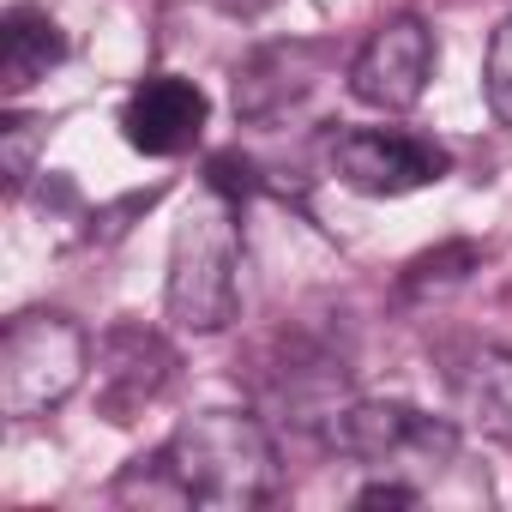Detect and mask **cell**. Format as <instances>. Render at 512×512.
<instances>
[{"instance_id":"12","label":"cell","mask_w":512,"mask_h":512,"mask_svg":"<svg viewBox=\"0 0 512 512\" xmlns=\"http://www.w3.org/2000/svg\"><path fill=\"white\" fill-rule=\"evenodd\" d=\"M476 266H482V247L452 241V247H440V253H422V260H410L404 290H410V296H422V290H452V284H464Z\"/></svg>"},{"instance_id":"15","label":"cell","mask_w":512,"mask_h":512,"mask_svg":"<svg viewBox=\"0 0 512 512\" xmlns=\"http://www.w3.org/2000/svg\"><path fill=\"white\" fill-rule=\"evenodd\" d=\"M416 482H404V476H380V482H368L362 494H356V506H416Z\"/></svg>"},{"instance_id":"16","label":"cell","mask_w":512,"mask_h":512,"mask_svg":"<svg viewBox=\"0 0 512 512\" xmlns=\"http://www.w3.org/2000/svg\"><path fill=\"white\" fill-rule=\"evenodd\" d=\"M223 13H235V19H260L266 7H278V0H217Z\"/></svg>"},{"instance_id":"9","label":"cell","mask_w":512,"mask_h":512,"mask_svg":"<svg viewBox=\"0 0 512 512\" xmlns=\"http://www.w3.org/2000/svg\"><path fill=\"white\" fill-rule=\"evenodd\" d=\"M61 61H67L61 25L43 7H31V0H13V7L0 13V91H7V103H19Z\"/></svg>"},{"instance_id":"8","label":"cell","mask_w":512,"mask_h":512,"mask_svg":"<svg viewBox=\"0 0 512 512\" xmlns=\"http://www.w3.org/2000/svg\"><path fill=\"white\" fill-rule=\"evenodd\" d=\"M169 368H175V350L157 332L115 326L97 344V398H103V416L109 422H133V410H145L169 386Z\"/></svg>"},{"instance_id":"6","label":"cell","mask_w":512,"mask_h":512,"mask_svg":"<svg viewBox=\"0 0 512 512\" xmlns=\"http://www.w3.org/2000/svg\"><path fill=\"white\" fill-rule=\"evenodd\" d=\"M428 73H434V31L422 19H386L350 61V91L356 103L380 109V115H404L422 103L428 91Z\"/></svg>"},{"instance_id":"10","label":"cell","mask_w":512,"mask_h":512,"mask_svg":"<svg viewBox=\"0 0 512 512\" xmlns=\"http://www.w3.org/2000/svg\"><path fill=\"white\" fill-rule=\"evenodd\" d=\"M326 55L314 43H278V49H260L241 73H235V115L247 121H266L278 115L284 103H296L308 85H314V67Z\"/></svg>"},{"instance_id":"5","label":"cell","mask_w":512,"mask_h":512,"mask_svg":"<svg viewBox=\"0 0 512 512\" xmlns=\"http://www.w3.org/2000/svg\"><path fill=\"white\" fill-rule=\"evenodd\" d=\"M452 169V157L434 139L398 133V127H344L332 139V175L368 199H398L416 187H434Z\"/></svg>"},{"instance_id":"1","label":"cell","mask_w":512,"mask_h":512,"mask_svg":"<svg viewBox=\"0 0 512 512\" xmlns=\"http://www.w3.org/2000/svg\"><path fill=\"white\" fill-rule=\"evenodd\" d=\"M157 470L175 500L205 506V512H247L266 506L284 482L278 446L260 416L247 410H199L187 416L169 446L157 452Z\"/></svg>"},{"instance_id":"11","label":"cell","mask_w":512,"mask_h":512,"mask_svg":"<svg viewBox=\"0 0 512 512\" xmlns=\"http://www.w3.org/2000/svg\"><path fill=\"white\" fill-rule=\"evenodd\" d=\"M458 416L488 440H512V350H482L458 374Z\"/></svg>"},{"instance_id":"4","label":"cell","mask_w":512,"mask_h":512,"mask_svg":"<svg viewBox=\"0 0 512 512\" xmlns=\"http://www.w3.org/2000/svg\"><path fill=\"white\" fill-rule=\"evenodd\" d=\"M332 446L386 476L422 482L458 458V428L440 416H422L410 404H350L332 416Z\"/></svg>"},{"instance_id":"13","label":"cell","mask_w":512,"mask_h":512,"mask_svg":"<svg viewBox=\"0 0 512 512\" xmlns=\"http://www.w3.org/2000/svg\"><path fill=\"white\" fill-rule=\"evenodd\" d=\"M43 139H49L43 121H25V115H7V121H0V169H7V187H13V193L37 175Z\"/></svg>"},{"instance_id":"14","label":"cell","mask_w":512,"mask_h":512,"mask_svg":"<svg viewBox=\"0 0 512 512\" xmlns=\"http://www.w3.org/2000/svg\"><path fill=\"white\" fill-rule=\"evenodd\" d=\"M482 97L494 109L500 127H512V19L488 37V61H482Z\"/></svg>"},{"instance_id":"2","label":"cell","mask_w":512,"mask_h":512,"mask_svg":"<svg viewBox=\"0 0 512 512\" xmlns=\"http://www.w3.org/2000/svg\"><path fill=\"white\" fill-rule=\"evenodd\" d=\"M241 235H235V205L211 187L175 229L169 247V284H163V308L175 332L211 338L235 320L241 308Z\"/></svg>"},{"instance_id":"3","label":"cell","mask_w":512,"mask_h":512,"mask_svg":"<svg viewBox=\"0 0 512 512\" xmlns=\"http://www.w3.org/2000/svg\"><path fill=\"white\" fill-rule=\"evenodd\" d=\"M91 374V338L67 314H19L0 332V416L37 422L67 404Z\"/></svg>"},{"instance_id":"7","label":"cell","mask_w":512,"mask_h":512,"mask_svg":"<svg viewBox=\"0 0 512 512\" xmlns=\"http://www.w3.org/2000/svg\"><path fill=\"white\" fill-rule=\"evenodd\" d=\"M205 91L193 79H175V73H157L145 79L127 103H121V139L139 151V157H181L199 145L205 133Z\"/></svg>"}]
</instances>
